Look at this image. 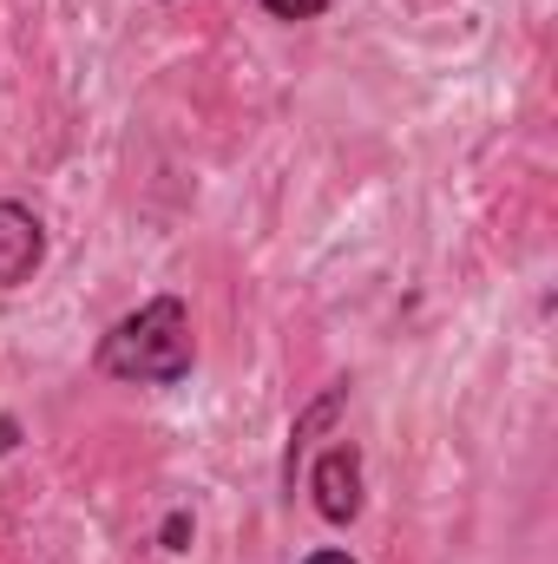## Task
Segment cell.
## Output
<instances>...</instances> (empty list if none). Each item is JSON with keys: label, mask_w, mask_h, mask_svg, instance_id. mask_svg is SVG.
<instances>
[{"label": "cell", "mask_w": 558, "mask_h": 564, "mask_svg": "<svg viewBox=\"0 0 558 564\" xmlns=\"http://www.w3.org/2000/svg\"><path fill=\"white\" fill-rule=\"evenodd\" d=\"M197 361V335L178 295L144 302L139 315H126L106 341H99V375L112 381H139V388H178Z\"/></svg>", "instance_id": "6da1fadb"}, {"label": "cell", "mask_w": 558, "mask_h": 564, "mask_svg": "<svg viewBox=\"0 0 558 564\" xmlns=\"http://www.w3.org/2000/svg\"><path fill=\"white\" fill-rule=\"evenodd\" d=\"M309 492H315V512L329 525H355L362 519V453L355 446H329L309 473Z\"/></svg>", "instance_id": "7a4b0ae2"}, {"label": "cell", "mask_w": 558, "mask_h": 564, "mask_svg": "<svg viewBox=\"0 0 558 564\" xmlns=\"http://www.w3.org/2000/svg\"><path fill=\"white\" fill-rule=\"evenodd\" d=\"M40 263H46V224L26 204L0 197V289H20Z\"/></svg>", "instance_id": "3957f363"}, {"label": "cell", "mask_w": 558, "mask_h": 564, "mask_svg": "<svg viewBox=\"0 0 558 564\" xmlns=\"http://www.w3.org/2000/svg\"><path fill=\"white\" fill-rule=\"evenodd\" d=\"M191 539H197V519L178 506V512H164V525H158V545L164 552H191Z\"/></svg>", "instance_id": "277c9868"}, {"label": "cell", "mask_w": 558, "mask_h": 564, "mask_svg": "<svg viewBox=\"0 0 558 564\" xmlns=\"http://www.w3.org/2000/svg\"><path fill=\"white\" fill-rule=\"evenodd\" d=\"M277 20H315V13H329V0H264Z\"/></svg>", "instance_id": "5b68a950"}, {"label": "cell", "mask_w": 558, "mask_h": 564, "mask_svg": "<svg viewBox=\"0 0 558 564\" xmlns=\"http://www.w3.org/2000/svg\"><path fill=\"white\" fill-rule=\"evenodd\" d=\"M13 440H20V426H13L7 414H0V453H13Z\"/></svg>", "instance_id": "8992f818"}, {"label": "cell", "mask_w": 558, "mask_h": 564, "mask_svg": "<svg viewBox=\"0 0 558 564\" xmlns=\"http://www.w3.org/2000/svg\"><path fill=\"white\" fill-rule=\"evenodd\" d=\"M302 564H355V558H348V552H309Z\"/></svg>", "instance_id": "52a82bcc"}]
</instances>
